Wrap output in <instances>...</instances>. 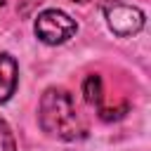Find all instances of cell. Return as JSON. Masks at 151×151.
Here are the masks:
<instances>
[{
	"label": "cell",
	"instance_id": "6da1fadb",
	"mask_svg": "<svg viewBox=\"0 0 151 151\" xmlns=\"http://www.w3.org/2000/svg\"><path fill=\"white\" fill-rule=\"evenodd\" d=\"M38 120H40V127L47 134H52L57 139H64V142L80 139L87 132L71 94L61 87H50V90L42 92L40 109H38Z\"/></svg>",
	"mask_w": 151,
	"mask_h": 151
},
{
	"label": "cell",
	"instance_id": "7a4b0ae2",
	"mask_svg": "<svg viewBox=\"0 0 151 151\" xmlns=\"http://www.w3.org/2000/svg\"><path fill=\"white\" fill-rule=\"evenodd\" d=\"M78 31L76 21L61 9H45L35 19V35L45 45H61Z\"/></svg>",
	"mask_w": 151,
	"mask_h": 151
},
{
	"label": "cell",
	"instance_id": "3957f363",
	"mask_svg": "<svg viewBox=\"0 0 151 151\" xmlns=\"http://www.w3.org/2000/svg\"><path fill=\"white\" fill-rule=\"evenodd\" d=\"M104 14H106L109 28L116 35H120V38L134 35V33H139L144 28V12L137 9V7L113 2V5H106L104 7Z\"/></svg>",
	"mask_w": 151,
	"mask_h": 151
},
{
	"label": "cell",
	"instance_id": "277c9868",
	"mask_svg": "<svg viewBox=\"0 0 151 151\" xmlns=\"http://www.w3.org/2000/svg\"><path fill=\"white\" fill-rule=\"evenodd\" d=\"M19 68L9 54H0V101H7L17 90Z\"/></svg>",
	"mask_w": 151,
	"mask_h": 151
},
{
	"label": "cell",
	"instance_id": "5b68a950",
	"mask_svg": "<svg viewBox=\"0 0 151 151\" xmlns=\"http://www.w3.org/2000/svg\"><path fill=\"white\" fill-rule=\"evenodd\" d=\"M83 94H85V101L101 109V99H104V90H101V78L97 73L87 76L85 83H83Z\"/></svg>",
	"mask_w": 151,
	"mask_h": 151
},
{
	"label": "cell",
	"instance_id": "8992f818",
	"mask_svg": "<svg viewBox=\"0 0 151 151\" xmlns=\"http://www.w3.org/2000/svg\"><path fill=\"white\" fill-rule=\"evenodd\" d=\"M0 151H17V144H14V134L9 130V125L0 118Z\"/></svg>",
	"mask_w": 151,
	"mask_h": 151
},
{
	"label": "cell",
	"instance_id": "52a82bcc",
	"mask_svg": "<svg viewBox=\"0 0 151 151\" xmlns=\"http://www.w3.org/2000/svg\"><path fill=\"white\" fill-rule=\"evenodd\" d=\"M73 2H99V5H113V2H118V0H73Z\"/></svg>",
	"mask_w": 151,
	"mask_h": 151
},
{
	"label": "cell",
	"instance_id": "ba28073f",
	"mask_svg": "<svg viewBox=\"0 0 151 151\" xmlns=\"http://www.w3.org/2000/svg\"><path fill=\"white\" fill-rule=\"evenodd\" d=\"M2 5H5V0H0V7H2Z\"/></svg>",
	"mask_w": 151,
	"mask_h": 151
}]
</instances>
